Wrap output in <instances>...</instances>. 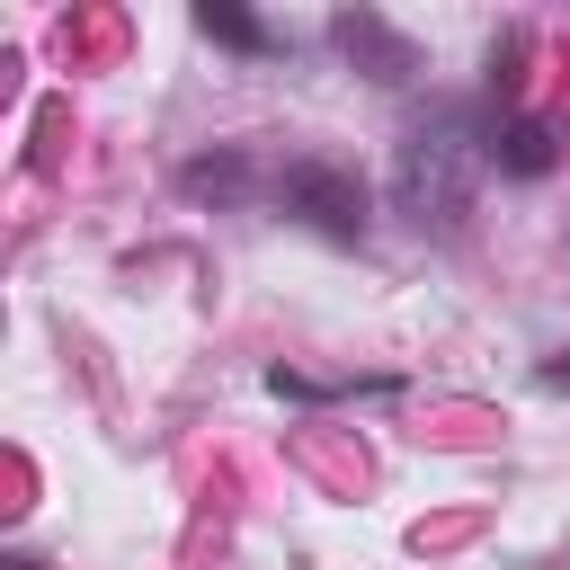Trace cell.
I'll return each instance as SVG.
<instances>
[{
  "instance_id": "6da1fadb",
  "label": "cell",
  "mask_w": 570,
  "mask_h": 570,
  "mask_svg": "<svg viewBox=\"0 0 570 570\" xmlns=\"http://www.w3.org/2000/svg\"><path fill=\"white\" fill-rule=\"evenodd\" d=\"M196 27H205V36H223V45H267V27H258V18H240V9H205Z\"/></svg>"
},
{
  "instance_id": "7a4b0ae2",
  "label": "cell",
  "mask_w": 570,
  "mask_h": 570,
  "mask_svg": "<svg viewBox=\"0 0 570 570\" xmlns=\"http://www.w3.org/2000/svg\"><path fill=\"white\" fill-rule=\"evenodd\" d=\"M0 570H45V561H27V552H9V561H0Z\"/></svg>"
}]
</instances>
